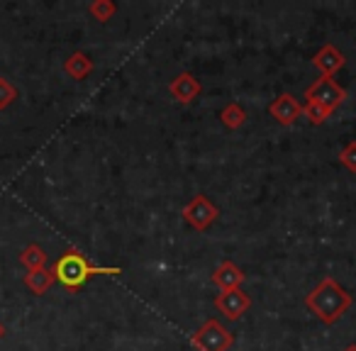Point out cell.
<instances>
[{"mask_svg": "<svg viewBox=\"0 0 356 351\" xmlns=\"http://www.w3.org/2000/svg\"><path fill=\"white\" fill-rule=\"evenodd\" d=\"M64 71L74 81H81L93 71V59H90L88 54H83V51H74V54L64 61Z\"/></svg>", "mask_w": 356, "mask_h": 351, "instance_id": "obj_11", "label": "cell"}, {"mask_svg": "<svg viewBox=\"0 0 356 351\" xmlns=\"http://www.w3.org/2000/svg\"><path fill=\"white\" fill-rule=\"evenodd\" d=\"M181 215H184V220L193 229H198V232H205V229H208L210 225H213L215 220L220 218V210L215 208L213 203H210L208 195H195V198H191L188 203L184 205Z\"/></svg>", "mask_w": 356, "mask_h": 351, "instance_id": "obj_5", "label": "cell"}, {"mask_svg": "<svg viewBox=\"0 0 356 351\" xmlns=\"http://www.w3.org/2000/svg\"><path fill=\"white\" fill-rule=\"evenodd\" d=\"M88 13L98 22H108V20H113V15L118 13V6H115L113 0H93L88 6Z\"/></svg>", "mask_w": 356, "mask_h": 351, "instance_id": "obj_15", "label": "cell"}, {"mask_svg": "<svg viewBox=\"0 0 356 351\" xmlns=\"http://www.w3.org/2000/svg\"><path fill=\"white\" fill-rule=\"evenodd\" d=\"M20 263L27 268V271H40V268L47 266V252L40 247V244H27L20 254Z\"/></svg>", "mask_w": 356, "mask_h": 351, "instance_id": "obj_13", "label": "cell"}, {"mask_svg": "<svg viewBox=\"0 0 356 351\" xmlns=\"http://www.w3.org/2000/svg\"><path fill=\"white\" fill-rule=\"evenodd\" d=\"M302 115H305V117L310 120L315 127H320V124L327 122V117H330L332 113L327 108H322V105H317V103H305V105H302Z\"/></svg>", "mask_w": 356, "mask_h": 351, "instance_id": "obj_16", "label": "cell"}, {"mask_svg": "<svg viewBox=\"0 0 356 351\" xmlns=\"http://www.w3.org/2000/svg\"><path fill=\"white\" fill-rule=\"evenodd\" d=\"M354 297L346 293L334 278H322L315 288L305 295V307L322 322V325H334L344 317V312L351 307Z\"/></svg>", "mask_w": 356, "mask_h": 351, "instance_id": "obj_1", "label": "cell"}, {"mask_svg": "<svg viewBox=\"0 0 356 351\" xmlns=\"http://www.w3.org/2000/svg\"><path fill=\"white\" fill-rule=\"evenodd\" d=\"M56 283L54 273L49 271V268H40V271H27L25 276V286L30 288L35 295H44L47 291H49L51 286Z\"/></svg>", "mask_w": 356, "mask_h": 351, "instance_id": "obj_12", "label": "cell"}, {"mask_svg": "<svg viewBox=\"0 0 356 351\" xmlns=\"http://www.w3.org/2000/svg\"><path fill=\"white\" fill-rule=\"evenodd\" d=\"M305 98H307V103H317V105H322V108L330 110V113H334V110L346 100V90L341 88L334 79H325V76H320L315 83L307 85Z\"/></svg>", "mask_w": 356, "mask_h": 351, "instance_id": "obj_4", "label": "cell"}, {"mask_svg": "<svg viewBox=\"0 0 356 351\" xmlns=\"http://www.w3.org/2000/svg\"><path fill=\"white\" fill-rule=\"evenodd\" d=\"M339 163L344 168H349L351 173H356V142H349L339 152Z\"/></svg>", "mask_w": 356, "mask_h": 351, "instance_id": "obj_18", "label": "cell"}, {"mask_svg": "<svg viewBox=\"0 0 356 351\" xmlns=\"http://www.w3.org/2000/svg\"><path fill=\"white\" fill-rule=\"evenodd\" d=\"M220 120H222V124L227 129H239L247 124V110L237 103H227L222 108V113H220Z\"/></svg>", "mask_w": 356, "mask_h": 351, "instance_id": "obj_14", "label": "cell"}, {"mask_svg": "<svg viewBox=\"0 0 356 351\" xmlns=\"http://www.w3.org/2000/svg\"><path fill=\"white\" fill-rule=\"evenodd\" d=\"M268 115L283 127H291V124H296L298 117H302V105L291 93H283L268 105Z\"/></svg>", "mask_w": 356, "mask_h": 351, "instance_id": "obj_7", "label": "cell"}, {"mask_svg": "<svg viewBox=\"0 0 356 351\" xmlns=\"http://www.w3.org/2000/svg\"><path fill=\"white\" fill-rule=\"evenodd\" d=\"M234 336L222 322L218 320H208L198 327V332H193L191 336V344L198 351H229Z\"/></svg>", "mask_w": 356, "mask_h": 351, "instance_id": "obj_3", "label": "cell"}, {"mask_svg": "<svg viewBox=\"0 0 356 351\" xmlns=\"http://www.w3.org/2000/svg\"><path fill=\"white\" fill-rule=\"evenodd\" d=\"M200 81L195 79L193 74H188V71H184V74H178L176 79L168 83V93H171V98L176 100V103L181 105H188L193 103L195 98L200 95Z\"/></svg>", "mask_w": 356, "mask_h": 351, "instance_id": "obj_8", "label": "cell"}, {"mask_svg": "<svg viewBox=\"0 0 356 351\" xmlns=\"http://www.w3.org/2000/svg\"><path fill=\"white\" fill-rule=\"evenodd\" d=\"M51 273H54L56 283H61L66 291L74 293V291H81V288H83L93 276H120L122 268L93 266V263H90L88 259L79 252V249H69V252H64L59 259H56Z\"/></svg>", "mask_w": 356, "mask_h": 351, "instance_id": "obj_2", "label": "cell"}, {"mask_svg": "<svg viewBox=\"0 0 356 351\" xmlns=\"http://www.w3.org/2000/svg\"><path fill=\"white\" fill-rule=\"evenodd\" d=\"M3 336H6V325L0 322V339H3Z\"/></svg>", "mask_w": 356, "mask_h": 351, "instance_id": "obj_19", "label": "cell"}, {"mask_svg": "<svg viewBox=\"0 0 356 351\" xmlns=\"http://www.w3.org/2000/svg\"><path fill=\"white\" fill-rule=\"evenodd\" d=\"M17 100V88L8 79H0V110H8Z\"/></svg>", "mask_w": 356, "mask_h": 351, "instance_id": "obj_17", "label": "cell"}, {"mask_svg": "<svg viewBox=\"0 0 356 351\" xmlns=\"http://www.w3.org/2000/svg\"><path fill=\"white\" fill-rule=\"evenodd\" d=\"M215 307H218V310L222 312L227 320L237 322L239 317H242L244 312L252 307V297H249L247 293L242 291V288H237V291L220 293V295L215 297Z\"/></svg>", "mask_w": 356, "mask_h": 351, "instance_id": "obj_6", "label": "cell"}, {"mask_svg": "<svg viewBox=\"0 0 356 351\" xmlns=\"http://www.w3.org/2000/svg\"><path fill=\"white\" fill-rule=\"evenodd\" d=\"M244 278H247V273H244L242 268H239L237 263H232V261H222L213 273V283L220 288V293L237 291V288H242Z\"/></svg>", "mask_w": 356, "mask_h": 351, "instance_id": "obj_10", "label": "cell"}, {"mask_svg": "<svg viewBox=\"0 0 356 351\" xmlns=\"http://www.w3.org/2000/svg\"><path fill=\"white\" fill-rule=\"evenodd\" d=\"M344 64H346L344 54H341L334 44H325L315 56H312V66H315L325 79H332L337 71L344 69Z\"/></svg>", "mask_w": 356, "mask_h": 351, "instance_id": "obj_9", "label": "cell"}, {"mask_svg": "<svg viewBox=\"0 0 356 351\" xmlns=\"http://www.w3.org/2000/svg\"><path fill=\"white\" fill-rule=\"evenodd\" d=\"M344 351H356V344H349V346H346Z\"/></svg>", "mask_w": 356, "mask_h": 351, "instance_id": "obj_20", "label": "cell"}]
</instances>
